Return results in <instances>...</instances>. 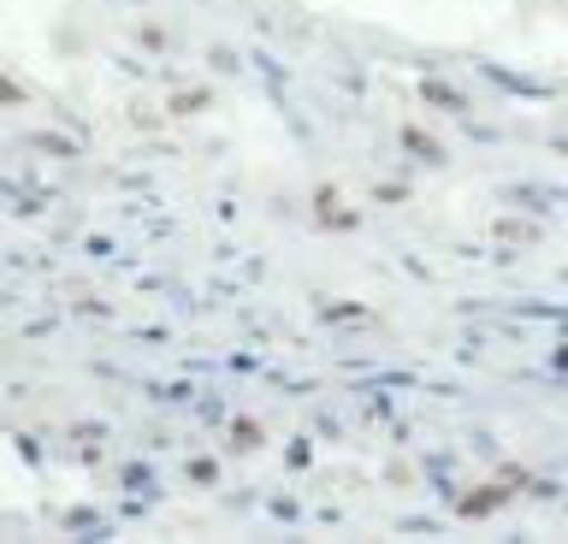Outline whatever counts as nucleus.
I'll return each instance as SVG.
<instances>
[{"mask_svg":"<svg viewBox=\"0 0 568 544\" xmlns=\"http://www.w3.org/2000/svg\"><path fill=\"white\" fill-rule=\"evenodd\" d=\"M504 497H509V491H504V485H491L486 497H468V515H491V509L504 503Z\"/></svg>","mask_w":568,"mask_h":544,"instance_id":"1","label":"nucleus"}]
</instances>
